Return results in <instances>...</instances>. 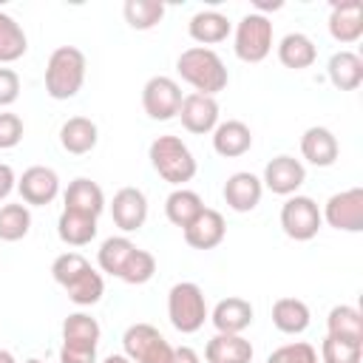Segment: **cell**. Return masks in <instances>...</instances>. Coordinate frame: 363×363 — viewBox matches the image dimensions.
I'll return each mask as SVG.
<instances>
[{"label": "cell", "instance_id": "31", "mask_svg": "<svg viewBox=\"0 0 363 363\" xmlns=\"http://www.w3.org/2000/svg\"><path fill=\"white\" fill-rule=\"evenodd\" d=\"M28 51V40L23 26L11 17L0 11V62H14Z\"/></svg>", "mask_w": 363, "mask_h": 363}, {"label": "cell", "instance_id": "8", "mask_svg": "<svg viewBox=\"0 0 363 363\" xmlns=\"http://www.w3.org/2000/svg\"><path fill=\"white\" fill-rule=\"evenodd\" d=\"M182 88L173 77H164V74H156L145 82L142 88V108L150 119L156 122H167L173 116H179V108H182Z\"/></svg>", "mask_w": 363, "mask_h": 363}, {"label": "cell", "instance_id": "40", "mask_svg": "<svg viewBox=\"0 0 363 363\" xmlns=\"http://www.w3.org/2000/svg\"><path fill=\"white\" fill-rule=\"evenodd\" d=\"M20 139H23V119L11 111H3L0 113V150L17 147Z\"/></svg>", "mask_w": 363, "mask_h": 363}, {"label": "cell", "instance_id": "30", "mask_svg": "<svg viewBox=\"0 0 363 363\" xmlns=\"http://www.w3.org/2000/svg\"><path fill=\"white\" fill-rule=\"evenodd\" d=\"M133 250H136V244H133L130 238H125V235H111V238L102 241V247H99V252H96V264H99L102 272L119 278V272H122V267H125V261L130 258Z\"/></svg>", "mask_w": 363, "mask_h": 363}, {"label": "cell", "instance_id": "46", "mask_svg": "<svg viewBox=\"0 0 363 363\" xmlns=\"http://www.w3.org/2000/svg\"><path fill=\"white\" fill-rule=\"evenodd\" d=\"M0 363H17V360H14V354L9 349H0Z\"/></svg>", "mask_w": 363, "mask_h": 363}, {"label": "cell", "instance_id": "28", "mask_svg": "<svg viewBox=\"0 0 363 363\" xmlns=\"http://www.w3.org/2000/svg\"><path fill=\"white\" fill-rule=\"evenodd\" d=\"M326 329L337 340L363 343V318H360V309L357 306H349V303L332 306L329 309V318H326Z\"/></svg>", "mask_w": 363, "mask_h": 363}, {"label": "cell", "instance_id": "1", "mask_svg": "<svg viewBox=\"0 0 363 363\" xmlns=\"http://www.w3.org/2000/svg\"><path fill=\"white\" fill-rule=\"evenodd\" d=\"M176 71L187 85L196 88V94H204V96H216L230 82L224 60L213 48H201V45L182 51L176 60Z\"/></svg>", "mask_w": 363, "mask_h": 363}, {"label": "cell", "instance_id": "16", "mask_svg": "<svg viewBox=\"0 0 363 363\" xmlns=\"http://www.w3.org/2000/svg\"><path fill=\"white\" fill-rule=\"evenodd\" d=\"M252 315H255V309L247 298L230 295L216 303V309L210 312V320H213L216 332H221V335H241L244 329H250Z\"/></svg>", "mask_w": 363, "mask_h": 363}, {"label": "cell", "instance_id": "9", "mask_svg": "<svg viewBox=\"0 0 363 363\" xmlns=\"http://www.w3.org/2000/svg\"><path fill=\"white\" fill-rule=\"evenodd\" d=\"M320 218L343 233H360L363 230V190L349 187L335 196H329L326 207L320 210Z\"/></svg>", "mask_w": 363, "mask_h": 363}, {"label": "cell", "instance_id": "32", "mask_svg": "<svg viewBox=\"0 0 363 363\" xmlns=\"http://www.w3.org/2000/svg\"><path fill=\"white\" fill-rule=\"evenodd\" d=\"M122 14H125V20H128L130 28L147 31V28H153V26L162 23L164 3H159V0H125Z\"/></svg>", "mask_w": 363, "mask_h": 363}, {"label": "cell", "instance_id": "19", "mask_svg": "<svg viewBox=\"0 0 363 363\" xmlns=\"http://www.w3.org/2000/svg\"><path fill=\"white\" fill-rule=\"evenodd\" d=\"M233 31V23L227 20V14L216 11V9H204V11H196L187 23V34L190 40H196L201 48L207 45H216V43H224Z\"/></svg>", "mask_w": 363, "mask_h": 363}, {"label": "cell", "instance_id": "2", "mask_svg": "<svg viewBox=\"0 0 363 363\" xmlns=\"http://www.w3.org/2000/svg\"><path fill=\"white\" fill-rule=\"evenodd\" d=\"M85 54L77 45H60L45 62V94L51 99H71L85 82Z\"/></svg>", "mask_w": 363, "mask_h": 363}, {"label": "cell", "instance_id": "17", "mask_svg": "<svg viewBox=\"0 0 363 363\" xmlns=\"http://www.w3.org/2000/svg\"><path fill=\"white\" fill-rule=\"evenodd\" d=\"M301 153L309 164L315 167H332L337 162V153H340V145L335 139V133L329 128H320V125H312L303 130L301 136Z\"/></svg>", "mask_w": 363, "mask_h": 363}, {"label": "cell", "instance_id": "29", "mask_svg": "<svg viewBox=\"0 0 363 363\" xmlns=\"http://www.w3.org/2000/svg\"><path fill=\"white\" fill-rule=\"evenodd\" d=\"M201 210H204L201 196H199L196 190H187V187H176V190L164 199V216H167V221L176 224V227H182V230H184Z\"/></svg>", "mask_w": 363, "mask_h": 363}, {"label": "cell", "instance_id": "5", "mask_svg": "<svg viewBox=\"0 0 363 363\" xmlns=\"http://www.w3.org/2000/svg\"><path fill=\"white\" fill-rule=\"evenodd\" d=\"M233 51L241 62H261L272 51V23L267 14H244L241 23L235 26L233 37Z\"/></svg>", "mask_w": 363, "mask_h": 363}, {"label": "cell", "instance_id": "25", "mask_svg": "<svg viewBox=\"0 0 363 363\" xmlns=\"http://www.w3.org/2000/svg\"><path fill=\"white\" fill-rule=\"evenodd\" d=\"M309 306L301 298H278L272 303V323L284 335H301L309 329Z\"/></svg>", "mask_w": 363, "mask_h": 363}, {"label": "cell", "instance_id": "44", "mask_svg": "<svg viewBox=\"0 0 363 363\" xmlns=\"http://www.w3.org/2000/svg\"><path fill=\"white\" fill-rule=\"evenodd\" d=\"M170 363H199V354H196V349H190V346H173Z\"/></svg>", "mask_w": 363, "mask_h": 363}, {"label": "cell", "instance_id": "39", "mask_svg": "<svg viewBox=\"0 0 363 363\" xmlns=\"http://www.w3.org/2000/svg\"><path fill=\"white\" fill-rule=\"evenodd\" d=\"M267 363H318V349L306 340L284 343L267 357Z\"/></svg>", "mask_w": 363, "mask_h": 363}, {"label": "cell", "instance_id": "22", "mask_svg": "<svg viewBox=\"0 0 363 363\" xmlns=\"http://www.w3.org/2000/svg\"><path fill=\"white\" fill-rule=\"evenodd\" d=\"M207 363H250L252 343L244 335H221L216 332L204 346Z\"/></svg>", "mask_w": 363, "mask_h": 363}, {"label": "cell", "instance_id": "21", "mask_svg": "<svg viewBox=\"0 0 363 363\" xmlns=\"http://www.w3.org/2000/svg\"><path fill=\"white\" fill-rule=\"evenodd\" d=\"M329 34H332V40H337L343 45L360 40V34H363V9H360L357 0L332 6V11H329Z\"/></svg>", "mask_w": 363, "mask_h": 363}, {"label": "cell", "instance_id": "10", "mask_svg": "<svg viewBox=\"0 0 363 363\" xmlns=\"http://www.w3.org/2000/svg\"><path fill=\"white\" fill-rule=\"evenodd\" d=\"M303 182H306V167L301 164V159L286 156V153L269 159L261 176V184L272 190L275 196H295Z\"/></svg>", "mask_w": 363, "mask_h": 363}, {"label": "cell", "instance_id": "41", "mask_svg": "<svg viewBox=\"0 0 363 363\" xmlns=\"http://www.w3.org/2000/svg\"><path fill=\"white\" fill-rule=\"evenodd\" d=\"M20 96V77L11 68H0V108H9Z\"/></svg>", "mask_w": 363, "mask_h": 363}, {"label": "cell", "instance_id": "42", "mask_svg": "<svg viewBox=\"0 0 363 363\" xmlns=\"http://www.w3.org/2000/svg\"><path fill=\"white\" fill-rule=\"evenodd\" d=\"M60 363H96V346H79V343H62Z\"/></svg>", "mask_w": 363, "mask_h": 363}, {"label": "cell", "instance_id": "15", "mask_svg": "<svg viewBox=\"0 0 363 363\" xmlns=\"http://www.w3.org/2000/svg\"><path fill=\"white\" fill-rule=\"evenodd\" d=\"M227 235V224H224V216L213 207H204L187 227H184V241L193 247V250H213L224 241Z\"/></svg>", "mask_w": 363, "mask_h": 363}, {"label": "cell", "instance_id": "36", "mask_svg": "<svg viewBox=\"0 0 363 363\" xmlns=\"http://www.w3.org/2000/svg\"><path fill=\"white\" fill-rule=\"evenodd\" d=\"M102 292H105V281H102V275H99L94 267H91L79 281H74V284L65 289L68 301L77 303V306H91V303H96V301L102 298Z\"/></svg>", "mask_w": 363, "mask_h": 363}, {"label": "cell", "instance_id": "7", "mask_svg": "<svg viewBox=\"0 0 363 363\" xmlns=\"http://www.w3.org/2000/svg\"><path fill=\"white\" fill-rule=\"evenodd\" d=\"M323 218H320V207L315 204V199L309 196H289L281 207V230L292 238V241H309L318 235Z\"/></svg>", "mask_w": 363, "mask_h": 363}, {"label": "cell", "instance_id": "12", "mask_svg": "<svg viewBox=\"0 0 363 363\" xmlns=\"http://www.w3.org/2000/svg\"><path fill=\"white\" fill-rule=\"evenodd\" d=\"M179 119L184 125V130L190 133H213L218 125V102L216 96H204V94H187L182 99L179 108Z\"/></svg>", "mask_w": 363, "mask_h": 363}, {"label": "cell", "instance_id": "18", "mask_svg": "<svg viewBox=\"0 0 363 363\" xmlns=\"http://www.w3.org/2000/svg\"><path fill=\"white\" fill-rule=\"evenodd\" d=\"M62 201L65 207L62 210H71V213H82V216H91V218H99V213L105 210V193L96 182L79 176L74 179L65 193H62Z\"/></svg>", "mask_w": 363, "mask_h": 363}, {"label": "cell", "instance_id": "33", "mask_svg": "<svg viewBox=\"0 0 363 363\" xmlns=\"http://www.w3.org/2000/svg\"><path fill=\"white\" fill-rule=\"evenodd\" d=\"M99 323L96 318L85 315V312H74L65 318L62 323V343H79V346H96L99 343Z\"/></svg>", "mask_w": 363, "mask_h": 363}, {"label": "cell", "instance_id": "24", "mask_svg": "<svg viewBox=\"0 0 363 363\" xmlns=\"http://www.w3.org/2000/svg\"><path fill=\"white\" fill-rule=\"evenodd\" d=\"M96 139H99V130L88 116H71L60 128V145L74 156L91 153L96 147Z\"/></svg>", "mask_w": 363, "mask_h": 363}, {"label": "cell", "instance_id": "37", "mask_svg": "<svg viewBox=\"0 0 363 363\" xmlns=\"http://www.w3.org/2000/svg\"><path fill=\"white\" fill-rule=\"evenodd\" d=\"M153 275H156V258H153L147 250H139V247L130 252V258L125 261V267H122V272H119V278H122L125 284H130V286L147 284Z\"/></svg>", "mask_w": 363, "mask_h": 363}, {"label": "cell", "instance_id": "45", "mask_svg": "<svg viewBox=\"0 0 363 363\" xmlns=\"http://www.w3.org/2000/svg\"><path fill=\"white\" fill-rule=\"evenodd\" d=\"M102 363H133L130 357H125V354H108Z\"/></svg>", "mask_w": 363, "mask_h": 363}, {"label": "cell", "instance_id": "47", "mask_svg": "<svg viewBox=\"0 0 363 363\" xmlns=\"http://www.w3.org/2000/svg\"><path fill=\"white\" fill-rule=\"evenodd\" d=\"M26 363H45V360H37V357H31V360H26Z\"/></svg>", "mask_w": 363, "mask_h": 363}, {"label": "cell", "instance_id": "13", "mask_svg": "<svg viewBox=\"0 0 363 363\" xmlns=\"http://www.w3.org/2000/svg\"><path fill=\"white\" fill-rule=\"evenodd\" d=\"M111 218L119 230L125 233H133L145 224L147 218V199L139 187H122L113 193V201H111Z\"/></svg>", "mask_w": 363, "mask_h": 363}, {"label": "cell", "instance_id": "26", "mask_svg": "<svg viewBox=\"0 0 363 363\" xmlns=\"http://www.w3.org/2000/svg\"><path fill=\"white\" fill-rule=\"evenodd\" d=\"M326 74L337 91H354L363 82V60L354 51H337L329 57Z\"/></svg>", "mask_w": 363, "mask_h": 363}, {"label": "cell", "instance_id": "14", "mask_svg": "<svg viewBox=\"0 0 363 363\" xmlns=\"http://www.w3.org/2000/svg\"><path fill=\"white\" fill-rule=\"evenodd\" d=\"M221 193H224V201H227L230 210H235V213H250V210L258 207V201H261V196H264V184H261V179H258L255 173L238 170V173L227 176Z\"/></svg>", "mask_w": 363, "mask_h": 363}, {"label": "cell", "instance_id": "34", "mask_svg": "<svg viewBox=\"0 0 363 363\" xmlns=\"http://www.w3.org/2000/svg\"><path fill=\"white\" fill-rule=\"evenodd\" d=\"M31 230V213L28 204H3L0 207V241H20Z\"/></svg>", "mask_w": 363, "mask_h": 363}, {"label": "cell", "instance_id": "43", "mask_svg": "<svg viewBox=\"0 0 363 363\" xmlns=\"http://www.w3.org/2000/svg\"><path fill=\"white\" fill-rule=\"evenodd\" d=\"M17 187V179H14V170H11V164H6V162H0V201L11 193Z\"/></svg>", "mask_w": 363, "mask_h": 363}, {"label": "cell", "instance_id": "3", "mask_svg": "<svg viewBox=\"0 0 363 363\" xmlns=\"http://www.w3.org/2000/svg\"><path fill=\"white\" fill-rule=\"evenodd\" d=\"M147 156H150L153 170L173 187H184L196 176V159L179 136H156L150 142Z\"/></svg>", "mask_w": 363, "mask_h": 363}, {"label": "cell", "instance_id": "27", "mask_svg": "<svg viewBox=\"0 0 363 363\" xmlns=\"http://www.w3.org/2000/svg\"><path fill=\"white\" fill-rule=\"evenodd\" d=\"M57 235L68 247H85V244H91L96 238V218L62 210L60 218H57Z\"/></svg>", "mask_w": 363, "mask_h": 363}, {"label": "cell", "instance_id": "23", "mask_svg": "<svg viewBox=\"0 0 363 363\" xmlns=\"http://www.w3.org/2000/svg\"><path fill=\"white\" fill-rule=\"evenodd\" d=\"M278 60L284 68H292V71H303V68H312L315 60H318V48L312 43V37L301 34V31H289L286 37H281L278 43Z\"/></svg>", "mask_w": 363, "mask_h": 363}, {"label": "cell", "instance_id": "35", "mask_svg": "<svg viewBox=\"0 0 363 363\" xmlns=\"http://www.w3.org/2000/svg\"><path fill=\"white\" fill-rule=\"evenodd\" d=\"M88 269H91V264H88V258L79 255V252H62V255H57L54 264H51V275H54V281H57L62 289H68L74 281H79Z\"/></svg>", "mask_w": 363, "mask_h": 363}, {"label": "cell", "instance_id": "6", "mask_svg": "<svg viewBox=\"0 0 363 363\" xmlns=\"http://www.w3.org/2000/svg\"><path fill=\"white\" fill-rule=\"evenodd\" d=\"M125 357L133 363H170L173 346L164 340V335L150 323H133L122 335Z\"/></svg>", "mask_w": 363, "mask_h": 363}, {"label": "cell", "instance_id": "11", "mask_svg": "<svg viewBox=\"0 0 363 363\" xmlns=\"http://www.w3.org/2000/svg\"><path fill=\"white\" fill-rule=\"evenodd\" d=\"M17 190H20V199L26 204L45 207L60 193V176L45 164H34V167L23 170V176L17 179Z\"/></svg>", "mask_w": 363, "mask_h": 363}, {"label": "cell", "instance_id": "4", "mask_svg": "<svg viewBox=\"0 0 363 363\" xmlns=\"http://www.w3.org/2000/svg\"><path fill=\"white\" fill-rule=\"evenodd\" d=\"M167 318H170L173 329L182 332V335L199 332L204 326V320L210 318L201 286L193 284V281L173 284L170 292H167Z\"/></svg>", "mask_w": 363, "mask_h": 363}, {"label": "cell", "instance_id": "38", "mask_svg": "<svg viewBox=\"0 0 363 363\" xmlns=\"http://www.w3.org/2000/svg\"><path fill=\"white\" fill-rule=\"evenodd\" d=\"M320 360L323 363H360L363 343H349V340H337V337L326 335L320 343Z\"/></svg>", "mask_w": 363, "mask_h": 363}, {"label": "cell", "instance_id": "20", "mask_svg": "<svg viewBox=\"0 0 363 363\" xmlns=\"http://www.w3.org/2000/svg\"><path fill=\"white\" fill-rule=\"evenodd\" d=\"M252 147V130L241 119L218 122L213 130V150L224 159H238Z\"/></svg>", "mask_w": 363, "mask_h": 363}]
</instances>
